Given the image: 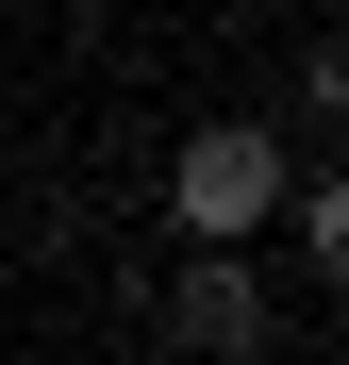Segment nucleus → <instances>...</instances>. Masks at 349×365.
Here are the masks:
<instances>
[{
	"instance_id": "nucleus-1",
	"label": "nucleus",
	"mask_w": 349,
	"mask_h": 365,
	"mask_svg": "<svg viewBox=\"0 0 349 365\" xmlns=\"http://www.w3.org/2000/svg\"><path fill=\"white\" fill-rule=\"evenodd\" d=\"M283 182H300V150H283L266 116H200V133L166 150V216H183V250H250L283 216Z\"/></svg>"
},
{
	"instance_id": "nucleus-2",
	"label": "nucleus",
	"mask_w": 349,
	"mask_h": 365,
	"mask_svg": "<svg viewBox=\"0 0 349 365\" xmlns=\"http://www.w3.org/2000/svg\"><path fill=\"white\" fill-rule=\"evenodd\" d=\"M166 349H200V365H250V349H266V282H250V250L166 266Z\"/></svg>"
},
{
	"instance_id": "nucleus-3",
	"label": "nucleus",
	"mask_w": 349,
	"mask_h": 365,
	"mask_svg": "<svg viewBox=\"0 0 349 365\" xmlns=\"http://www.w3.org/2000/svg\"><path fill=\"white\" fill-rule=\"evenodd\" d=\"M283 216H300V250H316V266H349V182H333V166L283 182Z\"/></svg>"
}]
</instances>
